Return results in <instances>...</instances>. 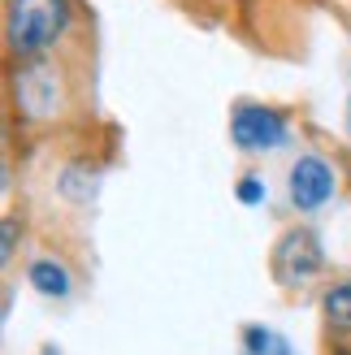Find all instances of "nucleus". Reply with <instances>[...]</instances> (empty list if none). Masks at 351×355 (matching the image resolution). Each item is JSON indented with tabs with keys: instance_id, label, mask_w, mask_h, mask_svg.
I'll use <instances>...</instances> for the list:
<instances>
[{
	"instance_id": "9b49d317",
	"label": "nucleus",
	"mask_w": 351,
	"mask_h": 355,
	"mask_svg": "<svg viewBox=\"0 0 351 355\" xmlns=\"http://www.w3.org/2000/svg\"><path fill=\"white\" fill-rule=\"evenodd\" d=\"M13 252H17V221H13V217H5V243H0V256L13 260Z\"/></svg>"
},
{
	"instance_id": "9d476101",
	"label": "nucleus",
	"mask_w": 351,
	"mask_h": 355,
	"mask_svg": "<svg viewBox=\"0 0 351 355\" xmlns=\"http://www.w3.org/2000/svg\"><path fill=\"white\" fill-rule=\"evenodd\" d=\"M239 200L243 204H260V200H265V182H260V178H243V182H239Z\"/></svg>"
},
{
	"instance_id": "423d86ee",
	"label": "nucleus",
	"mask_w": 351,
	"mask_h": 355,
	"mask_svg": "<svg viewBox=\"0 0 351 355\" xmlns=\"http://www.w3.org/2000/svg\"><path fill=\"white\" fill-rule=\"evenodd\" d=\"M96 169L92 165H65L61 178H57V191L65 195V200H74V204H87L96 195Z\"/></svg>"
},
{
	"instance_id": "6e6552de",
	"label": "nucleus",
	"mask_w": 351,
	"mask_h": 355,
	"mask_svg": "<svg viewBox=\"0 0 351 355\" xmlns=\"http://www.w3.org/2000/svg\"><path fill=\"white\" fill-rule=\"evenodd\" d=\"M321 312H325V321L334 334H351V282H339V286L325 291Z\"/></svg>"
},
{
	"instance_id": "1a4fd4ad",
	"label": "nucleus",
	"mask_w": 351,
	"mask_h": 355,
	"mask_svg": "<svg viewBox=\"0 0 351 355\" xmlns=\"http://www.w3.org/2000/svg\"><path fill=\"white\" fill-rule=\"evenodd\" d=\"M243 343H248V355H291V347L277 338L273 329H265V325H248Z\"/></svg>"
},
{
	"instance_id": "20e7f679",
	"label": "nucleus",
	"mask_w": 351,
	"mask_h": 355,
	"mask_svg": "<svg viewBox=\"0 0 351 355\" xmlns=\"http://www.w3.org/2000/svg\"><path fill=\"white\" fill-rule=\"evenodd\" d=\"M334 195V169L321 156H300L291 165V204L300 212H317Z\"/></svg>"
},
{
	"instance_id": "39448f33",
	"label": "nucleus",
	"mask_w": 351,
	"mask_h": 355,
	"mask_svg": "<svg viewBox=\"0 0 351 355\" xmlns=\"http://www.w3.org/2000/svg\"><path fill=\"white\" fill-rule=\"evenodd\" d=\"M273 269L282 282H304L321 269V247L308 230H291V234L277 243V256H273Z\"/></svg>"
},
{
	"instance_id": "f03ea898",
	"label": "nucleus",
	"mask_w": 351,
	"mask_h": 355,
	"mask_svg": "<svg viewBox=\"0 0 351 355\" xmlns=\"http://www.w3.org/2000/svg\"><path fill=\"white\" fill-rule=\"evenodd\" d=\"M9 87H13V104H17V113H22V117H31V121L57 117V109H61V74L44 57L17 65Z\"/></svg>"
},
{
	"instance_id": "7ed1b4c3",
	"label": "nucleus",
	"mask_w": 351,
	"mask_h": 355,
	"mask_svg": "<svg viewBox=\"0 0 351 355\" xmlns=\"http://www.w3.org/2000/svg\"><path fill=\"white\" fill-rule=\"evenodd\" d=\"M230 135L243 152H273L286 144V121L282 113L260 109V104H243V109L230 117Z\"/></svg>"
},
{
	"instance_id": "0eeeda50",
	"label": "nucleus",
	"mask_w": 351,
	"mask_h": 355,
	"mask_svg": "<svg viewBox=\"0 0 351 355\" xmlns=\"http://www.w3.org/2000/svg\"><path fill=\"white\" fill-rule=\"evenodd\" d=\"M31 286L40 295H48V299H65L69 295V273L57 260H35L31 264Z\"/></svg>"
},
{
	"instance_id": "f257e3e1",
	"label": "nucleus",
	"mask_w": 351,
	"mask_h": 355,
	"mask_svg": "<svg viewBox=\"0 0 351 355\" xmlns=\"http://www.w3.org/2000/svg\"><path fill=\"white\" fill-rule=\"evenodd\" d=\"M69 26V0H9L5 5V44L13 57L40 61Z\"/></svg>"
}]
</instances>
